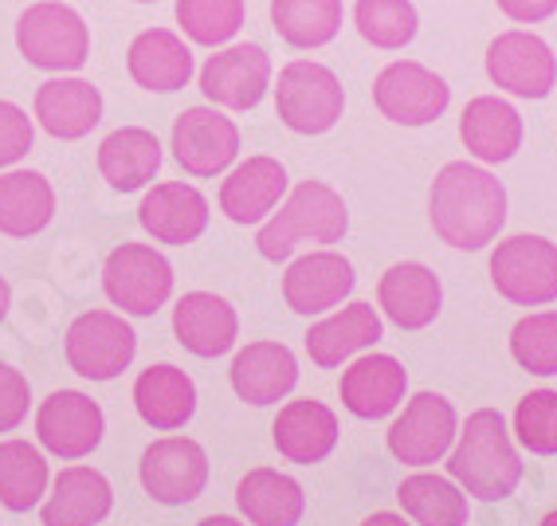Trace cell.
I'll return each mask as SVG.
<instances>
[{"mask_svg":"<svg viewBox=\"0 0 557 526\" xmlns=\"http://www.w3.org/2000/svg\"><path fill=\"white\" fill-rule=\"evenodd\" d=\"M429 220L448 248H487L507 224V189L491 169L448 161L429 189Z\"/></svg>","mask_w":557,"mask_h":526,"instance_id":"6da1fadb","label":"cell"},{"mask_svg":"<svg viewBox=\"0 0 557 526\" xmlns=\"http://www.w3.org/2000/svg\"><path fill=\"white\" fill-rule=\"evenodd\" d=\"M448 476L483 503L507 499L522 484V460L498 408H475L448 456Z\"/></svg>","mask_w":557,"mask_h":526,"instance_id":"7a4b0ae2","label":"cell"},{"mask_svg":"<svg viewBox=\"0 0 557 526\" xmlns=\"http://www.w3.org/2000/svg\"><path fill=\"white\" fill-rule=\"evenodd\" d=\"M349 232V209L326 181H299L287 205L259 229L256 248L268 264H283L299 244H338Z\"/></svg>","mask_w":557,"mask_h":526,"instance_id":"3957f363","label":"cell"},{"mask_svg":"<svg viewBox=\"0 0 557 526\" xmlns=\"http://www.w3.org/2000/svg\"><path fill=\"white\" fill-rule=\"evenodd\" d=\"M16 48L40 71H79L90 60V28L63 0L28 4L16 21Z\"/></svg>","mask_w":557,"mask_h":526,"instance_id":"277c9868","label":"cell"},{"mask_svg":"<svg viewBox=\"0 0 557 526\" xmlns=\"http://www.w3.org/2000/svg\"><path fill=\"white\" fill-rule=\"evenodd\" d=\"M271 90H275L278 122L295 134H310V138L338 126L342 110H346L342 79L326 63L314 60H290L278 71V83Z\"/></svg>","mask_w":557,"mask_h":526,"instance_id":"5b68a950","label":"cell"},{"mask_svg":"<svg viewBox=\"0 0 557 526\" xmlns=\"http://www.w3.org/2000/svg\"><path fill=\"white\" fill-rule=\"evenodd\" d=\"M491 283L515 307H549L557 298V244L530 232L498 240L491 252Z\"/></svg>","mask_w":557,"mask_h":526,"instance_id":"8992f818","label":"cell"},{"mask_svg":"<svg viewBox=\"0 0 557 526\" xmlns=\"http://www.w3.org/2000/svg\"><path fill=\"white\" fill-rule=\"evenodd\" d=\"M102 291L122 315L153 318L173 295V264L150 244H122L102 264Z\"/></svg>","mask_w":557,"mask_h":526,"instance_id":"52a82bcc","label":"cell"},{"mask_svg":"<svg viewBox=\"0 0 557 526\" xmlns=\"http://www.w3.org/2000/svg\"><path fill=\"white\" fill-rule=\"evenodd\" d=\"M63 354H67V366L79 378L114 381L122 369H129V362L138 354V334L114 310H87L67 327Z\"/></svg>","mask_w":557,"mask_h":526,"instance_id":"ba28073f","label":"cell"},{"mask_svg":"<svg viewBox=\"0 0 557 526\" xmlns=\"http://www.w3.org/2000/svg\"><path fill=\"white\" fill-rule=\"evenodd\" d=\"M459 437L456 408L444 393H417L388 428V452L408 467H429L451 452Z\"/></svg>","mask_w":557,"mask_h":526,"instance_id":"9c48e42d","label":"cell"},{"mask_svg":"<svg viewBox=\"0 0 557 526\" xmlns=\"http://www.w3.org/2000/svg\"><path fill=\"white\" fill-rule=\"evenodd\" d=\"M373 102H377L381 119L397 122V126H429L448 110L451 87L424 63L397 60L373 79Z\"/></svg>","mask_w":557,"mask_h":526,"instance_id":"30bf717a","label":"cell"},{"mask_svg":"<svg viewBox=\"0 0 557 526\" xmlns=\"http://www.w3.org/2000/svg\"><path fill=\"white\" fill-rule=\"evenodd\" d=\"M138 476L153 503L185 506L209 484V456L189 437H161L141 452Z\"/></svg>","mask_w":557,"mask_h":526,"instance_id":"8fae6325","label":"cell"},{"mask_svg":"<svg viewBox=\"0 0 557 526\" xmlns=\"http://www.w3.org/2000/svg\"><path fill=\"white\" fill-rule=\"evenodd\" d=\"M487 79L518 99H546L557 87V56L534 32L510 28L487 48Z\"/></svg>","mask_w":557,"mask_h":526,"instance_id":"7c38bea8","label":"cell"},{"mask_svg":"<svg viewBox=\"0 0 557 526\" xmlns=\"http://www.w3.org/2000/svg\"><path fill=\"white\" fill-rule=\"evenodd\" d=\"M170 149L189 178H216L239 158V126L216 107H189L173 122Z\"/></svg>","mask_w":557,"mask_h":526,"instance_id":"4fadbf2b","label":"cell"},{"mask_svg":"<svg viewBox=\"0 0 557 526\" xmlns=\"http://www.w3.org/2000/svg\"><path fill=\"white\" fill-rule=\"evenodd\" d=\"M200 90L212 107L256 110L271 90V56L259 44H228L205 60Z\"/></svg>","mask_w":557,"mask_h":526,"instance_id":"5bb4252c","label":"cell"},{"mask_svg":"<svg viewBox=\"0 0 557 526\" xmlns=\"http://www.w3.org/2000/svg\"><path fill=\"white\" fill-rule=\"evenodd\" d=\"M107 420L99 401H90L79 389H55L36 413V437L60 460H83L102 444Z\"/></svg>","mask_w":557,"mask_h":526,"instance_id":"9a60e30c","label":"cell"},{"mask_svg":"<svg viewBox=\"0 0 557 526\" xmlns=\"http://www.w3.org/2000/svg\"><path fill=\"white\" fill-rule=\"evenodd\" d=\"M358 276L342 252H310L299 256L283 276V298L295 315H326V310L342 307V298H349Z\"/></svg>","mask_w":557,"mask_h":526,"instance_id":"2e32d148","label":"cell"},{"mask_svg":"<svg viewBox=\"0 0 557 526\" xmlns=\"http://www.w3.org/2000/svg\"><path fill=\"white\" fill-rule=\"evenodd\" d=\"M138 224L150 232L158 244L185 248L209 229V200L205 193L185 185V181H161L138 205Z\"/></svg>","mask_w":557,"mask_h":526,"instance_id":"e0dca14e","label":"cell"},{"mask_svg":"<svg viewBox=\"0 0 557 526\" xmlns=\"http://www.w3.org/2000/svg\"><path fill=\"white\" fill-rule=\"evenodd\" d=\"M173 338L197 358H220L239 338L236 307L212 291H189L173 307Z\"/></svg>","mask_w":557,"mask_h":526,"instance_id":"ac0fdd59","label":"cell"},{"mask_svg":"<svg viewBox=\"0 0 557 526\" xmlns=\"http://www.w3.org/2000/svg\"><path fill=\"white\" fill-rule=\"evenodd\" d=\"M271 440H275L278 456L290 464H322L338 448V417H334V408L314 397L287 401L271 425Z\"/></svg>","mask_w":557,"mask_h":526,"instance_id":"d6986e66","label":"cell"},{"mask_svg":"<svg viewBox=\"0 0 557 526\" xmlns=\"http://www.w3.org/2000/svg\"><path fill=\"white\" fill-rule=\"evenodd\" d=\"M36 122L51 138L79 142L102 122V90L79 75H60V79L40 83L36 90Z\"/></svg>","mask_w":557,"mask_h":526,"instance_id":"ffe728a7","label":"cell"},{"mask_svg":"<svg viewBox=\"0 0 557 526\" xmlns=\"http://www.w3.org/2000/svg\"><path fill=\"white\" fill-rule=\"evenodd\" d=\"M283 193H287V169H283V161L259 154V158L239 161L224 178V185H220V212L232 224H259V220H268V212H275Z\"/></svg>","mask_w":557,"mask_h":526,"instance_id":"44dd1931","label":"cell"},{"mask_svg":"<svg viewBox=\"0 0 557 526\" xmlns=\"http://www.w3.org/2000/svg\"><path fill=\"white\" fill-rule=\"evenodd\" d=\"M338 393L358 420H381L405 401L408 374L393 354H366L342 374Z\"/></svg>","mask_w":557,"mask_h":526,"instance_id":"7402d4cb","label":"cell"},{"mask_svg":"<svg viewBox=\"0 0 557 526\" xmlns=\"http://www.w3.org/2000/svg\"><path fill=\"white\" fill-rule=\"evenodd\" d=\"M377 303L400 330H424L444 307V291L429 264H393L377 283Z\"/></svg>","mask_w":557,"mask_h":526,"instance_id":"603a6c76","label":"cell"},{"mask_svg":"<svg viewBox=\"0 0 557 526\" xmlns=\"http://www.w3.org/2000/svg\"><path fill=\"white\" fill-rule=\"evenodd\" d=\"M232 389H236L239 401L263 408L283 401L299 381V362L283 342H251L236 354L228 369Z\"/></svg>","mask_w":557,"mask_h":526,"instance_id":"cb8c5ba5","label":"cell"},{"mask_svg":"<svg viewBox=\"0 0 557 526\" xmlns=\"http://www.w3.org/2000/svg\"><path fill=\"white\" fill-rule=\"evenodd\" d=\"M459 138L483 166H503L522 149V114L498 95H479L459 114Z\"/></svg>","mask_w":557,"mask_h":526,"instance_id":"d4e9b609","label":"cell"},{"mask_svg":"<svg viewBox=\"0 0 557 526\" xmlns=\"http://www.w3.org/2000/svg\"><path fill=\"white\" fill-rule=\"evenodd\" d=\"M129 79L146 90H181L193 79V51L185 36L170 28H146L134 36L126 51Z\"/></svg>","mask_w":557,"mask_h":526,"instance_id":"484cf974","label":"cell"},{"mask_svg":"<svg viewBox=\"0 0 557 526\" xmlns=\"http://www.w3.org/2000/svg\"><path fill=\"white\" fill-rule=\"evenodd\" d=\"M381 334H385V327H381L377 310L369 303H349L338 315L322 318L307 330V354L319 369H338L354 354L377 346Z\"/></svg>","mask_w":557,"mask_h":526,"instance_id":"4316f807","label":"cell"},{"mask_svg":"<svg viewBox=\"0 0 557 526\" xmlns=\"http://www.w3.org/2000/svg\"><path fill=\"white\" fill-rule=\"evenodd\" d=\"M134 408L158 432H177L197 413V386L185 369L161 362V366L141 369L134 381Z\"/></svg>","mask_w":557,"mask_h":526,"instance_id":"83f0119b","label":"cell"},{"mask_svg":"<svg viewBox=\"0 0 557 526\" xmlns=\"http://www.w3.org/2000/svg\"><path fill=\"white\" fill-rule=\"evenodd\" d=\"M110 506H114L110 479L95 467L75 464L55 476L40 518L44 526H99L110 515Z\"/></svg>","mask_w":557,"mask_h":526,"instance_id":"f1b7e54d","label":"cell"},{"mask_svg":"<svg viewBox=\"0 0 557 526\" xmlns=\"http://www.w3.org/2000/svg\"><path fill=\"white\" fill-rule=\"evenodd\" d=\"M161 169V142L146 126L110 130L99 146V173L114 193L146 189Z\"/></svg>","mask_w":557,"mask_h":526,"instance_id":"f546056e","label":"cell"},{"mask_svg":"<svg viewBox=\"0 0 557 526\" xmlns=\"http://www.w3.org/2000/svg\"><path fill=\"white\" fill-rule=\"evenodd\" d=\"M55 217V189L36 169L0 173V232L12 240H28L44 232Z\"/></svg>","mask_w":557,"mask_h":526,"instance_id":"4dcf8cb0","label":"cell"},{"mask_svg":"<svg viewBox=\"0 0 557 526\" xmlns=\"http://www.w3.org/2000/svg\"><path fill=\"white\" fill-rule=\"evenodd\" d=\"M236 503L251 526H299L302 511H307L299 479L271 472V467H256L239 479Z\"/></svg>","mask_w":557,"mask_h":526,"instance_id":"1f68e13d","label":"cell"},{"mask_svg":"<svg viewBox=\"0 0 557 526\" xmlns=\"http://www.w3.org/2000/svg\"><path fill=\"white\" fill-rule=\"evenodd\" d=\"M397 499L417 526H468V491L451 476L417 472L397 487Z\"/></svg>","mask_w":557,"mask_h":526,"instance_id":"d6a6232c","label":"cell"},{"mask_svg":"<svg viewBox=\"0 0 557 526\" xmlns=\"http://www.w3.org/2000/svg\"><path fill=\"white\" fill-rule=\"evenodd\" d=\"M271 28L290 48H326L342 32V0H271Z\"/></svg>","mask_w":557,"mask_h":526,"instance_id":"836d02e7","label":"cell"},{"mask_svg":"<svg viewBox=\"0 0 557 526\" xmlns=\"http://www.w3.org/2000/svg\"><path fill=\"white\" fill-rule=\"evenodd\" d=\"M48 491V460L28 440H0V506L32 511Z\"/></svg>","mask_w":557,"mask_h":526,"instance_id":"e575fe53","label":"cell"},{"mask_svg":"<svg viewBox=\"0 0 557 526\" xmlns=\"http://www.w3.org/2000/svg\"><path fill=\"white\" fill-rule=\"evenodd\" d=\"M248 21L244 0H177V24L200 48H224Z\"/></svg>","mask_w":557,"mask_h":526,"instance_id":"d590c367","label":"cell"},{"mask_svg":"<svg viewBox=\"0 0 557 526\" xmlns=\"http://www.w3.org/2000/svg\"><path fill=\"white\" fill-rule=\"evenodd\" d=\"M354 24H358L366 44L381 51H400L405 44L417 40L420 16L412 9V0H358Z\"/></svg>","mask_w":557,"mask_h":526,"instance_id":"8d00e7d4","label":"cell"},{"mask_svg":"<svg viewBox=\"0 0 557 526\" xmlns=\"http://www.w3.org/2000/svg\"><path fill=\"white\" fill-rule=\"evenodd\" d=\"M510 358L527 374L554 378L557 374V310H534L518 318L510 330Z\"/></svg>","mask_w":557,"mask_h":526,"instance_id":"74e56055","label":"cell"},{"mask_svg":"<svg viewBox=\"0 0 557 526\" xmlns=\"http://www.w3.org/2000/svg\"><path fill=\"white\" fill-rule=\"evenodd\" d=\"M515 437L534 456H557V389H530L518 401Z\"/></svg>","mask_w":557,"mask_h":526,"instance_id":"f35d334b","label":"cell"},{"mask_svg":"<svg viewBox=\"0 0 557 526\" xmlns=\"http://www.w3.org/2000/svg\"><path fill=\"white\" fill-rule=\"evenodd\" d=\"M32 142H36V126H32L28 110L0 99V169H12L16 161L28 158Z\"/></svg>","mask_w":557,"mask_h":526,"instance_id":"ab89813d","label":"cell"},{"mask_svg":"<svg viewBox=\"0 0 557 526\" xmlns=\"http://www.w3.org/2000/svg\"><path fill=\"white\" fill-rule=\"evenodd\" d=\"M32 405V386L21 369H12L0 362V432H12L21 428L24 417H28Z\"/></svg>","mask_w":557,"mask_h":526,"instance_id":"60d3db41","label":"cell"},{"mask_svg":"<svg viewBox=\"0 0 557 526\" xmlns=\"http://www.w3.org/2000/svg\"><path fill=\"white\" fill-rule=\"evenodd\" d=\"M495 4L515 24H542L557 12V0H495Z\"/></svg>","mask_w":557,"mask_h":526,"instance_id":"b9f144b4","label":"cell"},{"mask_svg":"<svg viewBox=\"0 0 557 526\" xmlns=\"http://www.w3.org/2000/svg\"><path fill=\"white\" fill-rule=\"evenodd\" d=\"M361 526H408L400 515H393V511H377V515H369Z\"/></svg>","mask_w":557,"mask_h":526,"instance_id":"7bdbcfd3","label":"cell"},{"mask_svg":"<svg viewBox=\"0 0 557 526\" xmlns=\"http://www.w3.org/2000/svg\"><path fill=\"white\" fill-rule=\"evenodd\" d=\"M12 307V288H9V279L0 276V322H4V315H9Z\"/></svg>","mask_w":557,"mask_h":526,"instance_id":"ee69618b","label":"cell"},{"mask_svg":"<svg viewBox=\"0 0 557 526\" xmlns=\"http://www.w3.org/2000/svg\"><path fill=\"white\" fill-rule=\"evenodd\" d=\"M197 526H244L239 518H228V515H212V518H200Z\"/></svg>","mask_w":557,"mask_h":526,"instance_id":"f6af8a7d","label":"cell"},{"mask_svg":"<svg viewBox=\"0 0 557 526\" xmlns=\"http://www.w3.org/2000/svg\"><path fill=\"white\" fill-rule=\"evenodd\" d=\"M537 526H557V511H549V515L542 518V523H537Z\"/></svg>","mask_w":557,"mask_h":526,"instance_id":"bcb514c9","label":"cell"},{"mask_svg":"<svg viewBox=\"0 0 557 526\" xmlns=\"http://www.w3.org/2000/svg\"><path fill=\"white\" fill-rule=\"evenodd\" d=\"M138 4H150V0H138Z\"/></svg>","mask_w":557,"mask_h":526,"instance_id":"7dc6e473","label":"cell"}]
</instances>
